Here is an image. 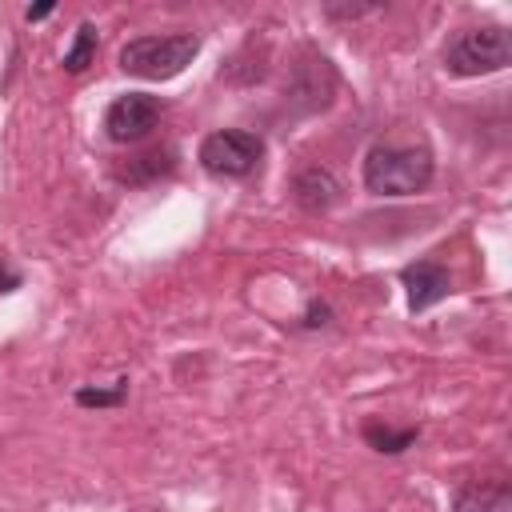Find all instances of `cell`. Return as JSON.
<instances>
[{"instance_id": "277c9868", "label": "cell", "mask_w": 512, "mask_h": 512, "mask_svg": "<svg viewBox=\"0 0 512 512\" xmlns=\"http://www.w3.org/2000/svg\"><path fill=\"white\" fill-rule=\"evenodd\" d=\"M264 156V144L260 136L252 132H240V128H228V132H212L204 136L200 144V164L212 172V176H248Z\"/></svg>"}, {"instance_id": "30bf717a", "label": "cell", "mask_w": 512, "mask_h": 512, "mask_svg": "<svg viewBox=\"0 0 512 512\" xmlns=\"http://www.w3.org/2000/svg\"><path fill=\"white\" fill-rule=\"evenodd\" d=\"M364 436H368V444H376V452H404L412 440H416V432L412 428H404V432H380V428H364Z\"/></svg>"}, {"instance_id": "4fadbf2b", "label": "cell", "mask_w": 512, "mask_h": 512, "mask_svg": "<svg viewBox=\"0 0 512 512\" xmlns=\"http://www.w3.org/2000/svg\"><path fill=\"white\" fill-rule=\"evenodd\" d=\"M12 288H20V276H16L12 268H0V296L12 292Z\"/></svg>"}, {"instance_id": "9a60e30c", "label": "cell", "mask_w": 512, "mask_h": 512, "mask_svg": "<svg viewBox=\"0 0 512 512\" xmlns=\"http://www.w3.org/2000/svg\"><path fill=\"white\" fill-rule=\"evenodd\" d=\"M52 12V4H36V8H28V20H40V16H48Z\"/></svg>"}, {"instance_id": "ba28073f", "label": "cell", "mask_w": 512, "mask_h": 512, "mask_svg": "<svg viewBox=\"0 0 512 512\" xmlns=\"http://www.w3.org/2000/svg\"><path fill=\"white\" fill-rule=\"evenodd\" d=\"M452 512H512V488L504 480H472L456 492Z\"/></svg>"}, {"instance_id": "5bb4252c", "label": "cell", "mask_w": 512, "mask_h": 512, "mask_svg": "<svg viewBox=\"0 0 512 512\" xmlns=\"http://www.w3.org/2000/svg\"><path fill=\"white\" fill-rule=\"evenodd\" d=\"M324 316H328V308H324V304H312V308H308V320H304V324H324Z\"/></svg>"}, {"instance_id": "6da1fadb", "label": "cell", "mask_w": 512, "mask_h": 512, "mask_svg": "<svg viewBox=\"0 0 512 512\" xmlns=\"http://www.w3.org/2000/svg\"><path fill=\"white\" fill-rule=\"evenodd\" d=\"M432 180V156L424 148L376 144L364 156V184L376 196H412Z\"/></svg>"}, {"instance_id": "7a4b0ae2", "label": "cell", "mask_w": 512, "mask_h": 512, "mask_svg": "<svg viewBox=\"0 0 512 512\" xmlns=\"http://www.w3.org/2000/svg\"><path fill=\"white\" fill-rule=\"evenodd\" d=\"M200 52V36L180 32V36H136L120 48V68L140 80H168L192 64Z\"/></svg>"}, {"instance_id": "9c48e42d", "label": "cell", "mask_w": 512, "mask_h": 512, "mask_svg": "<svg viewBox=\"0 0 512 512\" xmlns=\"http://www.w3.org/2000/svg\"><path fill=\"white\" fill-rule=\"evenodd\" d=\"M92 56H96V28L84 20V24L76 28V40H72V48L64 52V68H68V72H84Z\"/></svg>"}, {"instance_id": "52a82bcc", "label": "cell", "mask_w": 512, "mask_h": 512, "mask_svg": "<svg viewBox=\"0 0 512 512\" xmlns=\"http://www.w3.org/2000/svg\"><path fill=\"white\" fill-rule=\"evenodd\" d=\"M292 196H296V204L304 208V212H324V208H332L336 204V196H340V184H336V176L328 172V168H304L296 180H292Z\"/></svg>"}, {"instance_id": "5b68a950", "label": "cell", "mask_w": 512, "mask_h": 512, "mask_svg": "<svg viewBox=\"0 0 512 512\" xmlns=\"http://www.w3.org/2000/svg\"><path fill=\"white\" fill-rule=\"evenodd\" d=\"M156 116H160V100L148 96V92H128L120 100H112L108 116H104V128L116 144H132L140 136H148L156 128Z\"/></svg>"}, {"instance_id": "7c38bea8", "label": "cell", "mask_w": 512, "mask_h": 512, "mask_svg": "<svg viewBox=\"0 0 512 512\" xmlns=\"http://www.w3.org/2000/svg\"><path fill=\"white\" fill-rule=\"evenodd\" d=\"M76 400H80V404H96V408H100V404H120V400H124V384H120V388H112V392L80 388V392H76Z\"/></svg>"}, {"instance_id": "8992f818", "label": "cell", "mask_w": 512, "mask_h": 512, "mask_svg": "<svg viewBox=\"0 0 512 512\" xmlns=\"http://www.w3.org/2000/svg\"><path fill=\"white\" fill-rule=\"evenodd\" d=\"M400 280H404V288H408V308H412V312H424V308L440 304V300L452 292V276H448L440 264H432V260L408 264V268L400 272Z\"/></svg>"}, {"instance_id": "8fae6325", "label": "cell", "mask_w": 512, "mask_h": 512, "mask_svg": "<svg viewBox=\"0 0 512 512\" xmlns=\"http://www.w3.org/2000/svg\"><path fill=\"white\" fill-rule=\"evenodd\" d=\"M172 168V152H148V156H136V164L124 172L128 180H148L156 172H168Z\"/></svg>"}, {"instance_id": "3957f363", "label": "cell", "mask_w": 512, "mask_h": 512, "mask_svg": "<svg viewBox=\"0 0 512 512\" xmlns=\"http://www.w3.org/2000/svg\"><path fill=\"white\" fill-rule=\"evenodd\" d=\"M512 60V40L500 24L484 28H464L448 48H444V68L456 76H488L508 68Z\"/></svg>"}]
</instances>
